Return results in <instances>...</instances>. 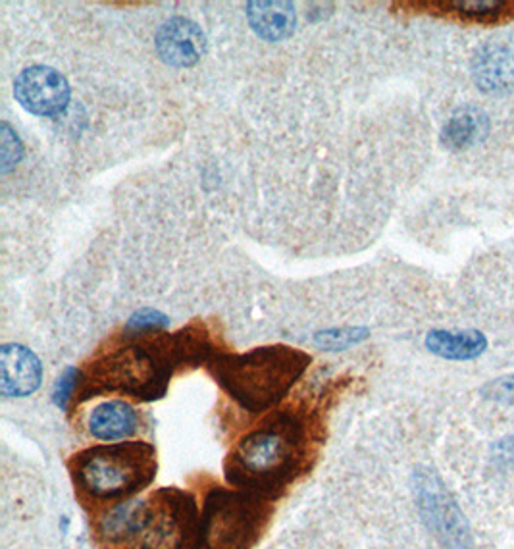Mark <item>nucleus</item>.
<instances>
[{
  "instance_id": "nucleus-5",
  "label": "nucleus",
  "mask_w": 514,
  "mask_h": 549,
  "mask_svg": "<svg viewBox=\"0 0 514 549\" xmlns=\"http://www.w3.org/2000/svg\"><path fill=\"white\" fill-rule=\"evenodd\" d=\"M416 490L426 523L430 524L445 548L470 549L468 524L464 523V517L455 501L447 496L443 486H439L437 478L424 474Z\"/></svg>"
},
{
  "instance_id": "nucleus-3",
  "label": "nucleus",
  "mask_w": 514,
  "mask_h": 549,
  "mask_svg": "<svg viewBox=\"0 0 514 549\" xmlns=\"http://www.w3.org/2000/svg\"><path fill=\"white\" fill-rule=\"evenodd\" d=\"M155 471V449L141 442L108 444L76 457L78 484L99 499L128 496L149 482Z\"/></svg>"
},
{
  "instance_id": "nucleus-7",
  "label": "nucleus",
  "mask_w": 514,
  "mask_h": 549,
  "mask_svg": "<svg viewBox=\"0 0 514 549\" xmlns=\"http://www.w3.org/2000/svg\"><path fill=\"white\" fill-rule=\"evenodd\" d=\"M43 368L24 345L6 343L0 349V392L4 397H27L41 386Z\"/></svg>"
},
{
  "instance_id": "nucleus-19",
  "label": "nucleus",
  "mask_w": 514,
  "mask_h": 549,
  "mask_svg": "<svg viewBox=\"0 0 514 549\" xmlns=\"http://www.w3.org/2000/svg\"><path fill=\"white\" fill-rule=\"evenodd\" d=\"M514 16V2L511 4V18Z\"/></svg>"
},
{
  "instance_id": "nucleus-17",
  "label": "nucleus",
  "mask_w": 514,
  "mask_h": 549,
  "mask_svg": "<svg viewBox=\"0 0 514 549\" xmlns=\"http://www.w3.org/2000/svg\"><path fill=\"white\" fill-rule=\"evenodd\" d=\"M482 392L488 399L505 403V405H514V374L489 382Z\"/></svg>"
},
{
  "instance_id": "nucleus-1",
  "label": "nucleus",
  "mask_w": 514,
  "mask_h": 549,
  "mask_svg": "<svg viewBox=\"0 0 514 549\" xmlns=\"http://www.w3.org/2000/svg\"><path fill=\"white\" fill-rule=\"evenodd\" d=\"M206 334L193 326L176 336H153L116 347L85 370V388L93 392H124L153 399L164 393L172 368L205 355Z\"/></svg>"
},
{
  "instance_id": "nucleus-8",
  "label": "nucleus",
  "mask_w": 514,
  "mask_h": 549,
  "mask_svg": "<svg viewBox=\"0 0 514 549\" xmlns=\"http://www.w3.org/2000/svg\"><path fill=\"white\" fill-rule=\"evenodd\" d=\"M156 49L164 62L178 68H189L203 58L206 39L197 24L185 18H174L160 27Z\"/></svg>"
},
{
  "instance_id": "nucleus-10",
  "label": "nucleus",
  "mask_w": 514,
  "mask_h": 549,
  "mask_svg": "<svg viewBox=\"0 0 514 549\" xmlns=\"http://www.w3.org/2000/svg\"><path fill=\"white\" fill-rule=\"evenodd\" d=\"M139 428V415L126 401H106L93 409L89 432L103 442H118L133 436Z\"/></svg>"
},
{
  "instance_id": "nucleus-16",
  "label": "nucleus",
  "mask_w": 514,
  "mask_h": 549,
  "mask_svg": "<svg viewBox=\"0 0 514 549\" xmlns=\"http://www.w3.org/2000/svg\"><path fill=\"white\" fill-rule=\"evenodd\" d=\"M366 338V330H341V332H326L318 336V343L330 349H345L353 343H359Z\"/></svg>"
},
{
  "instance_id": "nucleus-15",
  "label": "nucleus",
  "mask_w": 514,
  "mask_h": 549,
  "mask_svg": "<svg viewBox=\"0 0 514 549\" xmlns=\"http://www.w3.org/2000/svg\"><path fill=\"white\" fill-rule=\"evenodd\" d=\"M0 157H2V172L6 174L10 168H14L20 158H22V143L18 139V135H14V131L8 128V124H2V149H0Z\"/></svg>"
},
{
  "instance_id": "nucleus-14",
  "label": "nucleus",
  "mask_w": 514,
  "mask_h": 549,
  "mask_svg": "<svg viewBox=\"0 0 514 549\" xmlns=\"http://www.w3.org/2000/svg\"><path fill=\"white\" fill-rule=\"evenodd\" d=\"M488 116L476 108L459 110L443 128L441 139L449 149H468L488 135Z\"/></svg>"
},
{
  "instance_id": "nucleus-13",
  "label": "nucleus",
  "mask_w": 514,
  "mask_h": 549,
  "mask_svg": "<svg viewBox=\"0 0 514 549\" xmlns=\"http://www.w3.org/2000/svg\"><path fill=\"white\" fill-rule=\"evenodd\" d=\"M245 513L237 503L220 507L214 519L208 521L205 538L208 549H237L245 542V530L249 523H243Z\"/></svg>"
},
{
  "instance_id": "nucleus-6",
  "label": "nucleus",
  "mask_w": 514,
  "mask_h": 549,
  "mask_svg": "<svg viewBox=\"0 0 514 549\" xmlns=\"http://www.w3.org/2000/svg\"><path fill=\"white\" fill-rule=\"evenodd\" d=\"M14 95L27 112L52 116L68 106L70 85L54 68L31 66L14 81Z\"/></svg>"
},
{
  "instance_id": "nucleus-2",
  "label": "nucleus",
  "mask_w": 514,
  "mask_h": 549,
  "mask_svg": "<svg viewBox=\"0 0 514 549\" xmlns=\"http://www.w3.org/2000/svg\"><path fill=\"white\" fill-rule=\"evenodd\" d=\"M303 351L274 345L245 355H222L212 361V374L245 409L260 413L278 403L309 366Z\"/></svg>"
},
{
  "instance_id": "nucleus-12",
  "label": "nucleus",
  "mask_w": 514,
  "mask_h": 549,
  "mask_svg": "<svg viewBox=\"0 0 514 549\" xmlns=\"http://www.w3.org/2000/svg\"><path fill=\"white\" fill-rule=\"evenodd\" d=\"M249 20L260 37L282 41L295 29V12L289 2H253L249 4Z\"/></svg>"
},
{
  "instance_id": "nucleus-9",
  "label": "nucleus",
  "mask_w": 514,
  "mask_h": 549,
  "mask_svg": "<svg viewBox=\"0 0 514 549\" xmlns=\"http://www.w3.org/2000/svg\"><path fill=\"white\" fill-rule=\"evenodd\" d=\"M472 76L484 93H511L514 91V54L503 45L482 47L474 58Z\"/></svg>"
},
{
  "instance_id": "nucleus-11",
  "label": "nucleus",
  "mask_w": 514,
  "mask_h": 549,
  "mask_svg": "<svg viewBox=\"0 0 514 549\" xmlns=\"http://www.w3.org/2000/svg\"><path fill=\"white\" fill-rule=\"evenodd\" d=\"M426 347L443 359L470 361L480 357L486 351L488 340L478 330H466V332L436 330L428 334Z\"/></svg>"
},
{
  "instance_id": "nucleus-18",
  "label": "nucleus",
  "mask_w": 514,
  "mask_h": 549,
  "mask_svg": "<svg viewBox=\"0 0 514 549\" xmlns=\"http://www.w3.org/2000/svg\"><path fill=\"white\" fill-rule=\"evenodd\" d=\"M78 380V370L70 368V370H68V372L60 378V382L56 384V390H54V401H56V405H58L60 409H66V405H68L70 397H72L74 393L78 392Z\"/></svg>"
},
{
  "instance_id": "nucleus-4",
  "label": "nucleus",
  "mask_w": 514,
  "mask_h": 549,
  "mask_svg": "<svg viewBox=\"0 0 514 549\" xmlns=\"http://www.w3.org/2000/svg\"><path fill=\"white\" fill-rule=\"evenodd\" d=\"M301 440V422L289 415H278L237 445L233 453V471L243 474L247 482H274L293 467Z\"/></svg>"
}]
</instances>
